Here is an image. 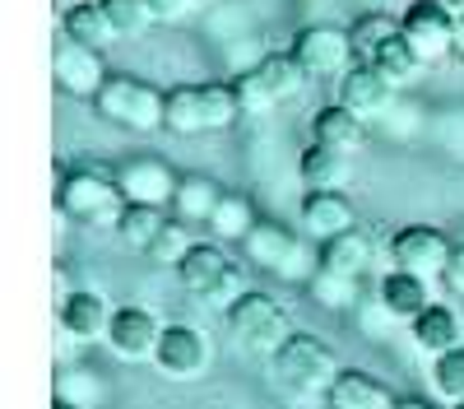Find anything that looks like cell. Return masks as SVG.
Wrapping results in <instances>:
<instances>
[{"label": "cell", "mask_w": 464, "mask_h": 409, "mask_svg": "<svg viewBox=\"0 0 464 409\" xmlns=\"http://www.w3.org/2000/svg\"><path fill=\"white\" fill-rule=\"evenodd\" d=\"M98 117L121 126L130 135H153V131H168V93L159 84L140 80V74H121L111 70V80L102 84V93L93 98Z\"/></svg>", "instance_id": "1"}, {"label": "cell", "mask_w": 464, "mask_h": 409, "mask_svg": "<svg viewBox=\"0 0 464 409\" xmlns=\"http://www.w3.org/2000/svg\"><path fill=\"white\" fill-rule=\"evenodd\" d=\"M223 321H227L232 340H237L246 354H256V358H275V354L293 340V335H297L293 312L279 303V297L256 293V288H246L237 303L223 312Z\"/></svg>", "instance_id": "2"}, {"label": "cell", "mask_w": 464, "mask_h": 409, "mask_svg": "<svg viewBox=\"0 0 464 409\" xmlns=\"http://www.w3.org/2000/svg\"><path fill=\"white\" fill-rule=\"evenodd\" d=\"M56 209L74 223H84V229H116L126 214V196L121 186H116V172H102V168H74L61 177L56 186Z\"/></svg>", "instance_id": "3"}, {"label": "cell", "mask_w": 464, "mask_h": 409, "mask_svg": "<svg viewBox=\"0 0 464 409\" xmlns=\"http://www.w3.org/2000/svg\"><path fill=\"white\" fill-rule=\"evenodd\" d=\"M275 367V382L293 395V400H316V395H330L334 377H339V363H334V349L312 330H297L293 340L269 358Z\"/></svg>", "instance_id": "4"}, {"label": "cell", "mask_w": 464, "mask_h": 409, "mask_svg": "<svg viewBox=\"0 0 464 409\" xmlns=\"http://www.w3.org/2000/svg\"><path fill=\"white\" fill-rule=\"evenodd\" d=\"M242 122L237 93L227 84H177L168 89V131L172 135H214Z\"/></svg>", "instance_id": "5"}, {"label": "cell", "mask_w": 464, "mask_h": 409, "mask_svg": "<svg viewBox=\"0 0 464 409\" xmlns=\"http://www.w3.org/2000/svg\"><path fill=\"white\" fill-rule=\"evenodd\" d=\"M177 279L186 284V293L205 297V303H214L218 312H227L246 293L237 260L223 251V242H196V247L186 251V260L177 266Z\"/></svg>", "instance_id": "6"}, {"label": "cell", "mask_w": 464, "mask_h": 409, "mask_svg": "<svg viewBox=\"0 0 464 409\" xmlns=\"http://www.w3.org/2000/svg\"><path fill=\"white\" fill-rule=\"evenodd\" d=\"M242 251H246V260L251 266H260L265 275H275V279H288V284H306L316 270H321V256H312L302 247V238L297 233H288L284 223H256V229L246 233V242H242Z\"/></svg>", "instance_id": "7"}, {"label": "cell", "mask_w": 464, "mask_h": 409, "mask_svg": "<svg viewBox=\"0 0 464 409\" xmlns=\"http://www.w3.org/2000/svg\"><path fill=\"white\" fill-rule=\"evenodd\" d=\"M209 358H214V345L196 321H168L159 349H153V367L168 382H200L209 372Z\"/></svg>", "instance_id": "8"}, {"label": "cell", "mask_w": 464, "mask_h": 409, "mask_svg": "<svg viewBox=\"0 0 464 409\" xmlns=\"http://www.w3.org/2000/svg\"><path fill=\"white\" fill-rule=\"evenodd\" d=\"M293 61L306 70V80H343L348 70H353L358 52H353V37H348V28H334V24H312V28H302L293 37Z\"/></svg>", "instance_id": "9"}, {"label": "cell", "mask_w": 464, "mask_h": 409, "mask_svg": "<svg viewBox=\"0 0 464 409\" xmlns=\"http://www.w3.org/2000/svg\"><path fill=\"white\" fill-rule=\"evenodd\" d=\"M52 80L70 98H98L102 84L111 80V70H107L98 47H84V43H74L70 33H56V43H52Z\"/></svg>", "instance_id": "10"}, {"label": "cell", "mask_w": 464, "mask_h": 409, "mask_svg": "<svg viewBox=\"0 0 464 409\" xmlns=\"http://www.w3.org/2000/svg\"><path fill=\"white\" fill-rule=\"evenodd\" d=\"M455 242L437 229V223H404V229L391 238V260L395 270L422 275V279H441L450 266Z\"/></svg>", "instance_id": "11"}, {"label": "cell", "mask_w": 464, "mask_h": 409, "mask_svg": "<svg viewBox=\"0 0 464 409\" xmlns=\"http://www.w3.org/2000/svg\"><path fill=\"white\" fill-rule=\"evenodd\" d=\"M455 19L441 0H413V5L400 15V33L409 37V47L422 56V61H446L455 56Z\"/></svg>", "instance_id": "12"}, {"label": "cell", "mask_w": 464, "mask_h": 409, "mask_svg": "<svg viewBox=\"0 0 464 409\" xmlns=\"http://www.w3.org/2000/svg\"><path fill=\"white\" fill-rule=\"evenodd\" d=\"M159 340H163V321H159L153 307H140V303L116 307L111 330H107V349L121 363H153Z\"/></svg>", "instance_id": "13"}, {"label": "cell", "mask_w": 464, "mask_h": 409, "mask_svg": "<svg viewBox=\"0 0 464 409\" xmlns=\"http://www.w3.org/2000/svg\"><path fill=\"white\" fill-rule=\"evenodd\" d=\"M111 316H116V307L98 288H74L56 307V330H65L74 345H107Z\"/></svg>", "instance_id": "14"}, {"label": "cell", "mask_w": 464, "mask_h": 409, "mask_svg": "<svg viewBox=\"0 0 464 409\" xmlns=\"http://www.w3.org/2000/svg\"><path fill=\"white\" fill-rule=\"evenodd\" d=\"M297 229L312 242H330L358 229V209L343 191H306L297 205Z\"/></svg>", "instance_id": "15"}, {"label": "cell", "mask_w": 464, "mask_h": 409, "mask_svg": "<svg viewBox=\"0 0 464 409\" xmlns=\"http://www.w3.org/2000/svg\"><path fill=\"white\" fill-rule=\"evenodd\" d=\"M177 172L163 163V159H126L121 168H116V186H121L126 205H159L168 209L172 196H177Z\"/></svg>", "instance_id": "16"}, {"label": "cell", "mask_w": 464, "mask_h": 409, "mask_svg": "<svg viewBox=\"0 0 464 409\" xmlns=\"http://www.w3.org/2000/svg\"><path fill=\"white\" fill-rule=\"evenodd\" d=\"M339 102L362 122H381V117H391V107H395V84L385 80L372 61H358L339 80Z\"/></svg>", "instance_id": "17"}, {"label": "cell", "mask_w": 464, "mask_h": 409, "mask_svg": "<svg viewBox=\"0 0 464 409\" xmlns=\"http://www.w3.org/2000/svg\"><path fill=\"white\" fill-rule=\"evenodd\" d=\"M376 297L385 303V312H391L395 321H418L422 312H428L437 297H432V279L422 275H409V270H385L381 284H376Z\"/></svg>", "instance_id": "18"}, {"label": "cell", "mask_w": 464, "mask_h": 409, "mask_svg": "<svg viewBox=\"0 0 464 409\" xmlns=\"http://www.w3.org/2000/svg\"><path fill=\"white\" fill-rule=\"evenodd\" d=\"M409 335H413V345L422 354L441 358V354H450V349L464 345V316H459L455 303H441V297H437V303L422 312L418 321H409Z\"/></svg>", "instance_id": "19"}, {"label": "cell", "mask_w": 464, "mask_h": 409, "mask_svg": "<svg viewBox=\"0 0 464 409\" xmlns=\"http://www.w3.org/2000/svg\"><path fill=\"white\" fill-rule=\"evenodd\" d=\"M325 400H330V409H395L400 404V395L362 367H343Z\"/></svg>", "instance_id": "20"}, {"label": "cell", "mask_w": 464, "mask_h": 409, "mask_svg": "<svg viewBox=\"0 0 464 409\" xmlns=\"http://www.w3.org/2000/svg\"><path fill=\"white\" fill-rule=\"evenodd\" d=\"M297 172H302L306 191H343L348 177H353V154H343V149H330V144H316V140H312V149L302 154Z\"/></svg>", "instance_id": "21"}, {"label": "cell", "mask_w": 464, "mask_h": 409, "mask_svg": "<svg viewBox=\"0 0 464 409\" xmlns=\"http://www.w3.org/2000/svg\"><path fill=\"white\" fill-rule=\"evenodd\" d=\"M312 140L330 144V149H343V154H358V149L367 144V122L353 117L343 102H330L312 117Z\"/></svg>", "instance_id": "22"}, {"label": "cell", "mask_w": 464, "mask_h": 409, "mask_svg": "<svg viewBox=\"0 0 464 409\" xmlns=\"http://www.w3.org/2000/svg\"><path fill=\"white\" fill-rule=\"evenodd\" d=\"M52 400L56 404H70V409H102L107 382H102V372H93L84 363H65L56 377H52Z\"/></svg>", "instance_id": "23"}, {"label": "cell", "mask_w": 464, "mask_h": 409, "mask_svg": "<svg viewBox=\"0 0 464 409\" xmlns=\"http://www.w3.org/2000/svg\"><path fill=\"white\" fill-rule=\"evenodd\" d=\"M218 200H223V186L214 181V177H205V172H186L181 181H177V196H172V214H177V223H209V214L218 209Z\"/></svg>", "instance_id": "24"}, {"label": "cell", "mask_w": 464, "mask_h": 409, "mask_svg": "<svg viewBox=\"0 0 464 409\" xmlns=\"http://www.w3.org/2000/svg\"><path fill=\"white\" fill-rule=\"evenodd\" d=\"M321 270H334V275H348V279H362L372 270V242L367 233H343V238H330L321 242Z\"/></svg>", "instance_id": "25"}, {"label": "cell", "mask_w": 464, "mask_h": 409, "mask_svg": "<svg viewBox=\"0 0 464 409\" xmlns=\"http://www.w3.org/2000/svg\"><path fill=\"white\" fill-rule=\"evenodd\" d=\"M256 205L242 196V191H223V200H218V209L209 214V223L205 229L214 233V242H246V233L256 229Z\"/></svg>", "instance_id": "26"}, {"label": "cell", "mask_w": 464, "mask_h": 409, "mask_svg": "<svg viewBox=\"0 0 464 409\" xmlns=\"http://www.w3.org/2000/svg\"><path fill=\"white\" fill-rule=\"evenodd\" d=\"M256 74L265 80V89L279 98V107L293 102V98L306 89V70L293 61V52H269V56H260V61H256Z\"/></svg>", "instance_id": "27"}, {"label": "cell", "mask_w": 464, "mask_h": 409, "mask_svg": "<svg viewBox=\"0 0 464 409\" xmlns=\"http://www.w3.org/2000/svg\"><path fill=\"white\" fill-rule=\"evenodd\" d=\"M372 65H376V70H381L395 89H409L413 80H422V70H428V61H422V56L409 47V37H404V33H400V37H391V43H385V47L372 56Z\"/></svg>", "instance_id": "28"}, {"label": "cell", "mask_w": 464, "mask_h": 409, "mask_svg": "<svg viewBox=\"0 0 464 409\" xmlns=\"http://www.w3.org/2000/svg\"><path fill=\"white\" fill-rule=\"evenodd\" d=\"M362 279H348V275H334V270H316L306 279V297L325 312H353L362 303Z\"/></svg>", "instance_id": "29"}, {"label": "cell", "mask_w": 464, "mask_h": 409, "mask_svg": "<svg viewBox=\"0 0 464 409\" xmlns=\"http://www.w3.org/2000/svg\"><path fill=\"white\" fill-rule=\"evenodd\" d=\"M61 33H70L74 43H84V47H107V43H116V33H111V24H107V15H102V5L98 0H84V5H70L65 10V19H61Z\"/></svg>", "instance_id": "30"}, {"label": "cell", "mask_w": 464, "mask_h": 409, "mask_svg": "<svg viewBox=\"0 0 464 409\" xmlns=\"http://www.w3.org/2000/svg\"><path fill=\"white\" fill-rule=\"evenodd\" d=\"M163 229H168V214L159 205H126L121 223H116V238H121L126 247H135V251H149Z\"/></svg>", "instance_id": "31"}, {"label": "cell", "mask_w": 464, "mask_h": 409, "mask_svg": "<svg viewBox=\"0 0 464 409\" xmlns=\"http://www.w3.org/2000/svg\"><path fill=\"white\" fill-rule=\"evenodd\" d=\"M348 37H353V52L358 61H372L391 37H400V15H385V10H372V15H358L353 28H348Z\"/></svg>", "instance_id": "32"}, {"label": "cell", "mask_w": 464, "mask_h": 409, "mask_svg": "<svg viewBox=\"0 0 464 409\" xmlns=\"http://www.w3.org/2000/svg\"><path fill=\"white\" fill-rule=\"evenodd\" d=\"M98 5H102V15H107V24L116 33V43H121V37H140L153 24L144 0H98Z\"/></svg>", "instance_id": "33"}, {"label": "cell", "mask_w": 464, "mask_h": 409, "mask_svg": "<svg viewBox=\"0 0 464 409\" xmlns=\"http://www.w3.org/2000/svg\"><path fill=\"white\" fill-rule=\"evenodd\" d=\"M232 93H237V107H242V117H269V112L279 107V98L265 89V80L256 74V65L251 70H242L237 80H232Z\"/></svg>", "instance_id": "34"}, {"label": "cell", "mask_w": 464, "mask_h": 409, "mask_svg": "<svg viewBox=\"0 0 464 409\" xmlns=\"http://www.w3.org/2000/svg\"><path fill=\"white\" fill-rule=\"evenodd\" d=\"M432 386L446 404H464V345L432 358Z\"/></svg>", "instance_id": "35"}, {"label": "cell", "mask_w": 464, "mask_h": 409, "mask_svg": "<svg viewBox=\"0 0 464 409\" xmlns=\"http://www.w3.org/2000/svg\"><path fill=\"white\" fill-rule=\"evenodd\" d=\"M186 229H190V223H168V229H163L159 238H153V247H149L144 256L153 260V266H168V270H177L181 260H186V251L196 247Z\"/></svg>", "instance_id": "36"}, {"label": "cell", "mask_w": 464, "mask_h": 409, "mask_svg": "<svg viewBox=\"0 0 464 409\" xmlns=\"http://www.w3.org/2000/svg\"><path fill=\"white\" fill-rule=\"evenodd\" d=\"M353 312H358V321H362V330H367V335H381L385 326H395V316L385 312L381 297H362V303H358Z\"/></svg>", "instance_id": "37"}, {"label": "cell", "mask_w": 464, "mask_h": 409, "mask_svg": "<svg viewBox=\"0 0 464 409\" xmlns=\"http://www.w3.org/2000/svg\"><path fill=\"white\" fill-rule=\"evenodd\" d=\"M441 284H446V293H455V297H464V242L450 251V266H446V275H441Z\"/></svg>", "instance_id": "38"}, {"label": "cell", "mask_w": 464, "mask_h": 409, "mask_svg": "<svg viewBox=\"0 0 464 409\" xmlns=\"http://www.w3.org/2000/svg\"><path fill=\"white\" fill-rule=\"evenodd\" d=\"M153 19H181L190 10V0H144Z\"/></svg>", "instance_id": "39"}, {"label": "cell", "mask_w": 464, "mask_h": 409, "mask_svg": "<svg viewBox=\"0 0 464 409\" xmlns=\"http://www.w3.org/2000/svg\"><path fill=\"white\" fill-rule=\"evenodd\" d=\"M395 409H441V404H432V400H418V395H404Z\"/></svg>", "instance_id": "40"}, {"label": "cell", "mask_w": 464, "mask_h": 409, "mask_svg": "<svg viewBox=\"0 0 464 409\" xmlns=\"http://www.w3.org/2000/svg\"><path fill=\"white\" fill-rule=\"evenodd\" d=\"M455 56H459V61H464V15H459V19H455Z\"/></svg>", "instance_id": "41"}, {"label": "cell", "mask_w": 464, "mask_h": 409, "mask_svg": "<svg viewBox=\"0 0 464 409\" xmlns=\"http://www.w3.org/2000/svg\"><path fill=\"white\" fill-rule=\"evenodd\" d=\"M441 5H446L450 15H464V0H441Z\"/></svg>", "instance_id": "42"}, {"label": "cell", "mask_w": 464, "mask_h": 409, "mask_svg": "<svg viewBox=\"0 0 464 409\" xmlns=\"http://www.w3.org/2000/svg\"><path fill=\"white\" fill-rule=\"evenodd\" d=\"M205 5H214V0H190V10H205Z\"/></svg>", "instance_id": "43"}, {"label": "cell", "mask_w": 464, "mask_h": 409, "mask_svg": "<svg viewBox=\"0 0 464 409\" xmlns=\"http://www.w3.org/2000/svg\"><path fill=\"white\" fill-rule=\"evenodd\" d=\"M56 409H70V404H56Z\"/></svg>", "instance_id": "44"}, {"label": "cell", "mask_w": 464, "mask_h": 409, "mask_svg": "<svg viewBox=\"0 0 464 409\" xmlns=\"http://www.w3.org/2000/svg\"><path fill=\"white\" fill-rule=\"evenodd\" d=\"M450 409H464V404H450Z\"/></svg>", "instance_id": "45"}]
</instances>
